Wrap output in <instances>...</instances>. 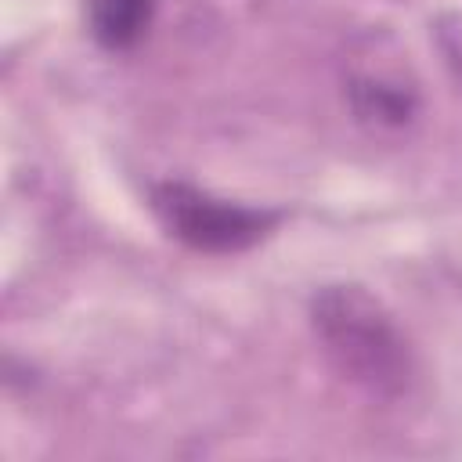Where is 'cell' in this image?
<instances>
[{"mask_svg": "<svg viewBox=\"0 0 462 462\" xmlns=\"http://www.w3.org/2000/svg\"><path fill=\"white\" fill-rule=\"evenodd\" d=\"M310 325L336 372L365 393L393 401L411 386V346L386 307L361 285H325L310 300Z\"/></svg>", "mask_w": 462, "mask_h": 462, "instance_id": "cell-1", "label": "cell"}, {"mask_svg": "<svg viewBox=\"0 0 462 462\" xmlns=\"http://www.w3.org/2000/svg\"><path fill=\"white\" fill-rule=\"evenodd\" d=\"M155 14V0H87V22L101 47L126 51L134 47Z\"/></svg>", "mask_w": 462, "mask_h": 462, "instance_id": "cell-4", "label": "cell"}, {"mask_svg": "<svg viewBox=\"0 0 462 462\" xmlns=\"http://www.w3.org/2000/svg\"><path fill=\"white\" fill-rule=\"evenodd\" d=\"M350 101L357 119L372 126H404L415 116V90L393 76H354Z\"/></svg>", "mask_w": 462, "mask_h": 462, "instance_id": "cell-3", "label": "cell"}, {"mask_svg": "<svg viewBox=\"0 0 462 462\" xmlns=\"http://www.w3.org/2000/svg\"><path fill=\"white\" fill-rule=\"evenodd\" d=\"M152 209L162 220V227L180 238L184 245L199 253H238L260 242L278 213L271 209H253L242 202L217 199L209 191H199L180 180H166L152 188Z\"/></svg>", "mask_w": 462, "mask_h": 462, "instance_id": "cell-2", "label": "cell"}]
</instances>
